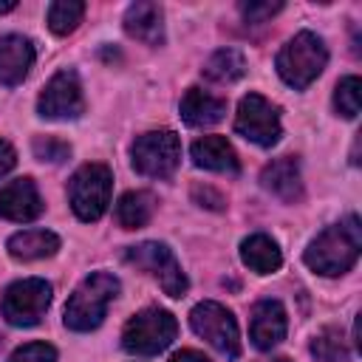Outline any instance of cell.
Returning a JSON list of instances; mask_svg holds the SVG:
<instances>
[{
	"label": "cell",
	"instance_id": "19",
	"mask_svg": "<svg viewBox=\"0 0 362 362\" xmlns=\"http://www.w3.org/2000/svg\"><path fill=\"white\" fill-rule=\"evenodd\" d=\"M6 249L14 260H42V257L57 255L59 238L48 229H23L8 238Z\"/></svg>",
	"mask_w": 362,
	"mask_h": 362
},
{
	"label": "cell",
	"instance_id": "14",
	"mask_svg": "<svg viewBox=\"0 0 362 362\" xmlns=\"http://www.w3.org/2000/svg\"><path fill=\"white\" fill-rule=\"evenodd\" d=\"M260 184L263 189H269L272 195H277L286 204H294L303 198V178H300V161L294 156H283L274 158L263 167L260 173Z\"/></svg>",
	"mask_w": 362,
	"mask_h": 362
},
{
	"label": "cell",
	"instance_id": "10",
	"mask_svg": "<svg viewBox=\"0 0 362 362\" xmlns=\"http://www.w3.org/2000/svg\"><path fill=\"white\" fill-rule=\"evenodd\" d=\"M48 305H51V283L40 280V277L11 283L3 294V303H0L6 322L20 325V328L37 325L45 317Z\"/></svg>",
	"mask_w": 362,
	"mask_h": 362
},
{
	"label": "cell",
	"instance_id": "18",
	"mask_svg": "<svg viewBox=\"0 0 362 362\" xmlns=\"http://www.w3.org/2000/svg\"><path fill=\"white\" fill-rule=\"evenodd\" d=\"M223 116H226V99L204 88H189L181 99V119L189 127H209V124H218Z\"/></svg>",
	"mask_w": 362,
	"mask_h": 362
},
{
	"label": "cell",
	"instance_id": "32",
	"mask_svg": "<svg viewBox=\"0 0 362 362\" xmlns=\"http://www.w3.org/2000/svg\"><path fill=\"white\" fill-rule=\"evenodd\" d=\"M14 8H17L14 0H3V3H0V14H8V11H14Z\"/></svg>",
	"mask_w": 362,
	"mask_h": 362
},
{
	"label": "cell",
	"instance_id": "6",
	"mask_svg": "<svg viewBox=\"0 0 362 362\" xmlns=\"http://www.w3.org/2000/svg\"><path fill=\"white\" fill-rule=\"evenodd\" d=\"M133 170L147 178H170L181 161V141L173 130H150L133 141Z\"/></svg>",
	"mask_w": 362,
	"mask_h": 362
},
{
	"label": "cell",
	"instance_id": "29",
	"mask_svg": "<svg viewBox=\"0 0 362 362\" xmlns=\"http://www.w3.org/2000/svg\"><path fill=\"white\" fill-rule=\"evenodd\" d=\"M192 198L198 201V206H206V209H223V195L221 192H215L212 187H192Z\"/></svg>",
	"mask_w": 362,
	"mask_h": 362
},
{
	"label": "cell",
	"instance_id": "7",
	"mask_svg": "<svg viewBox=\"0 0 362 362\" xmlns=\"http://www.w3.org/2000/svg\"><path fill=\"white\" fill-rule=\"evenodd\" d=\"M189 325L192 331L206 339L218 354H223L226 359H238L240 356V334H238V322L232 317V311L215 300H204L189 311Z\"/></svg>",
	"mask_w": 362,
	"mask_h": 362
},
{
	"label": "cell",
	"instance_id": "9",
	"mask_svg": "<svg viewBox=\"0 0 362 362\" xmlns=\"http://www.w3.org/2000/svg\"><path fill=\"white\" fill-rule=\"evenodd\" d=\"M235 133L257 147H274L283 136L280 107L272 105L260 93L243 96L238 105V113H235Z\"/></svg>",
	"mask_w": 362,
	"mask_h": 362
},
{
	"label": "cell",
	"instance_id": "33",
	"mask_svg": "<svg viewBox=\"0 0 362 362\" xmlns=\"http://www.w3.org/2000/svg\"><path fill=\"white\" fill-rule=\"evenodd\" d=\"M272 362H288V359H286V356H280V359H272Z\"/></svg>",
	"mask_w": 362,
	"mask_h": 362
},
{
	"label": "cell",
	"instance_id": "30",
	"mask_svg": "<svg viewBox=\"0 0 362 362\" xmlns=\"http://www.w3.org/2000/svg\"><path fill=\"white\" fill-rule=\"evenodd\" d=\"M14 164H17V153H14V147H11L8 141L0 139V178L8 175V173L14 170Z\"/></svg>",
	"mask_w": 362,
	"mask_h": 362
},
{
	"label": "cell",
	"instance_id": "21",
	"mask_svg": "<svg viewBox=\"0 0 362 362\" xmlns=\"http://www.w3.org/2000/svg\"><path fill=\"white\" fill-rule=\"evenodd\" d=\"M156 212V198L147 189H130L116 204V221L122 229H141Z\"/></svg>",
	"mask_w": 362,
	"mask_h": 362
},
{
	"label": "cell",
	"instance_id": "28",
	"mask_svg": "<svg viewBox=\"0 0 362 362\" xmlns=\"http://www.w3.org/2000/svg\"><path fill=\"white\" fill-rule=\"evenodd\" d=\"M283 8V3L280 0H263V3H257V0H252V3H240V14H243V20L249 23V25H257V23H266V20H272L277 11Z\"/></svg>",
	"mask_w": 362,
	"mask_h": 362
},
{
	"label": "cell",
	"instance_id": "26",
	"mask_svg": "<svg viewBox=\"0 0 362 362\" xmlns=\"http://www.w3.org/2000/svg\"><path fill=\"white\" fill-rule=\"evenodd\" d=\"M31 147H34V156L40 161H51V164H59L71 156V147L62 139H54V136H37Z\"/></svg>",
	"mask_w": 362,
	"mask_h": 362
},
{
	"label": "cell",
	"instance_id": "27",
	"mask_svg": "<svg viewBox=\"0 0 362 362\" xmlns=\"http://www.w3.org/2000/svg\"><path fill=\"white\" fill-rule=\"evenodd\" d=\"M8 362H57V351L48 342H28V345H20L8 356Z\"/></svg>",
	"mask_w": 362,
	"mask_h": 362
},
{
	"label": "cell",
	"instance_id": "17",
	"mask_svg": "<svg viewBox=\"0 0 362 362\" xmlns=\"http://www.w3.org/2000/svg\"><path fill=\"white\" fill-rule=\"evenodd\" d=\"M192 164L201 170H212V173H226V175H238L240 173V161L235 147L223 139V136H204L189 147Z\"/></svg>",
	"mask_w": 362,
	"mask_h": 362
},
{
	"label": "cell",
	"instance_id": "22",
	"mask_svg": "<svg viewBox=\"0 0 362 362\" xmlns=\"http://www.w3.org/2000/svg\"><path fill=\"white\" fill-rule=\"evenodd\" d=\"M246 74V59L238 48H221L204 62V79L215 85H232Z\"/></svg>",
	"mask_w": 362,
	"mask_h": 362
},
{
	"label": "cell",
	"instance_id": "12",
	"mask_svg": "<svg viewBox=\"0 0 362 362\" xmlns=\"http://www.w3.org/2000/svg\"><path fill=\"white\" fill-rule=\"evenodd\" d=\"M286 331H288L286 308L277 300H260L252 308L249 337H252V345L257 351H272L274 345H280L286 339Z\"/></svg>",
	"mask_w": 362,
	"mask_h": 362
},
{
	"label": "cell",
	"instance_id": "2",
	"mask_svg": "<svg viewBox=\"0 0 362 362\" xmlns=\"http://www.w3.org/2000/svg\"><path fill=\"white\" fill-rule=\"evenodd\" d=\"M119 294V280L110 274V272H93L88 274L76 288L74 294L68 297V305H65V325L71 331H93L102 325L105 314H107V305L113 303V297Z\"/></svg>",
	"mask_w": 362,
	"mask_h": 362
},
{
	"label": "cell",
	"instance_id": "20",
	"mask_svg": "<svg viewBox=\"0 0 362 362\" xmlns=\"http://www.w3.org/2000/svg\"><path fill=\"white\" fill-rule=\"evenodd\" d=\"M240 260L255 274H272V272H277L283 266V252L269 235L257 232V235H249L240 243Z\"/></svg>",
	"mask_w": 362,
	"mask_h": 362
},
{
	"label": "cell",
	"instance_id": "25",
	"mask_svg": "<svg viewBox=\"0 0 362 362\" xmlns=\"http://www.w3.org/2000/svg\"><path fill=\"white\" fill-rule=\"evenodd\" d=\"M359 90H362L359 76L339 79V85L334 90V107H337L339 116H345V119H356L359 116Z\"/></svg>",
	"mask_w": 362,
	"mask_h": 362
},
{
	"label": "cell",
	"instance_id": "11",
	"mask_svg": "<svg viewBox=\"0 0 362 362\" xmlns=\"http://www.w3.org/2000/svg\"><path fill=\"white\" fill-rule=\"evenodd\" d=\"M82 110H85V96H82V85H79L76 71H68V68L57 71L37 99V113L42 119L68 122V119L82 116Z\"/></svg>",
	"mask_w": 362,
	"mask_h": 362
},
{
	"label": "cell",
	"instance_id": "8",
	"mask_svg": "<svg viewBox=\"0 0 362 362\" xmlns=\"http://www.w3.org/2000/svg\"><path fill=\"white\" fill-rule=\"evenodd\" d=\"M124 260L136 269H144L147 274H153L158 280V286L164 288L167 297H184L189 283H187V274L181 272L175 255L158 243V240H144L139 246H130L124 249Z\"/></svg>",
	"mask_w": 362,
	"mask_h": 362
},
{
	"label": "cell",
	"instance_id": "24",
	"mask_svg": "<svg viewBox=\"0 0 362 362\" xmlns=\"http://www.w3.org/2000/svg\"><path fill=\"white\" fill-rule=\"evenodd\" d=\"M311 354L317 362H348V351H345V342L337 328L320 331L311 342Z\"/></svg>",
	"mask_w": 362,
	"mask_h": 362
},
{
	"label": "cell",
	"instance_id": "13",
	"mask_svg": "<svg viewBox=\"0 0 362 362\" xmlns=\"http://www.w3.org/2000/svg\"><path fill=\"white\" fill-rule=\"evenodd\" d=\"M40 212H42V198L31 178L8 181L0 189V218L14 221V223H28L40 218Z\"/></svg>",
	"mask_w": 362,
	"mask_h": 362
},
{
	"label": "cell",
	"instance_id": "16",
	"mask_svg": "<svg viewBox=\"0 0 362 362\" xmlns=\"http://www.w3.org/2000/svg\"><path fill=\"white\" fill-rule=\"evenodd\" d=\"M122 23H124V31L144 45H161L164 42V14H161L158 3L136 0L133 6H127Z\"/></svg>",
	"mask_w": 362,
	"mask_h": 362
},
{
	"label": "cell",
	"instance_id": "1",
	"mask_svg": "<svg viewBox=\"0 0 362 362\" xmlns=\"http://www.w3.org/2000/svg\"><path fill=\"white\" fill-rule=\"evenodd\" d=\"M362 249V226L356 215H348L345 221L322 229L305 249V266L314 269L317 274L337 277L345 274L356 260Z\"/></svg>",
	"mask_w": 362,
	"mask_h": 362
},
{
	"label": "cell",
	"instance_id": "23",
	"mask_svg": "<svg viewBox=\"0 0 362 362\" xmlns=\"http://www.w3.org/2000/svg\"><path fill=\"white\" fill-rule=\"evenodd\" d=\"M45 17H48V28H51L54 34L65 37V34H71V31L82 23V17H85V3H79V0H54V3L48 6Z\"/></svg>",
	"mask_w": 362,
	"mask_h": 362
},
{
	"label": "cell",
	"instance_id": "15",
	"mask_svg": "<svg viewBox=\"0 0 362 362\" xmlns=\"http://www.w3.org/2000/svg\"><path fill=\"white\" fill-rule=\"evenodd\" d=\"M34 65V45L20 34L0 37V85H20Z\"/></svg>",
	"mask_w": 362,
	"mask_h": 362
},
{
	"label": "cell",
	"instance_id": "31",
	"mask_svg": "<svg viewBox=\"0 0 362 362\" xmlns=\"http://www.w3.org/2000/svg\"><path fill=\"white\" fill-rule=\"evenodd\" d=\"M170 362H209V359H206L201 351H192V348H187V351H178V354H175Z\"/></svg>",
	"mask_w": 362,
	"mask_h": 362
},
{
	"label": "cell",
	"instance_id": "5",
	"mask_svg": "<svg viewBox=\"0 0 362 362\" xmlns=\"http://www.w3.org/2000/svg\"><path fill=\"white\" fill-rule=\"evenodd\" d=\"M113 175L105 164H82L68 181V201L79 221H99L110 204Z\"/></svg>",
	"mask_w": 362,
	"mask_h": 362
},
{
	"label": "cell",
	"instance_id": "4",
	"mask_svg": "<svg viewBox=\"0 0 362 362\" xmlns=\"http://www.w3.org/2000/svg\"><path fill=\"white\" fill-rule=\"evenodd\" d=\"M178 334V322L164 308H144L136 317L127 320L122 331V348L136 356H153L161 354Z\"/></svg>",
	"mask_w": 362,
	"mask_h": 362
},
{
	"label": "cell",
	"instance_id": "3",
	"mask_svg": "<svg viewBox=\"0 0 362 362\" xmlns=\"http://www.w3.org/2000/svg\"><path fill=\"white\" fill-rule=\"evenodd\" d=\"M328 62V48L325 42L314 34V31H300L294 34L277 54L274 65H277V74L286 85H291L294 90H303L308 88L325 68Z\"/></svg>",
	"mask_w": 362,
	"mask_h": 362
}]
</instances>
